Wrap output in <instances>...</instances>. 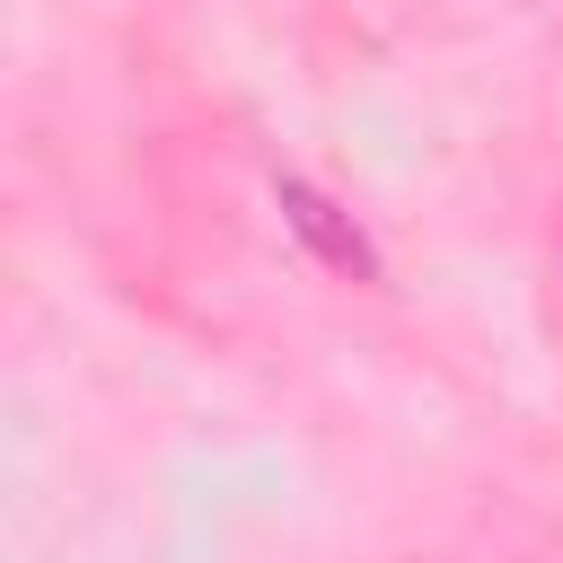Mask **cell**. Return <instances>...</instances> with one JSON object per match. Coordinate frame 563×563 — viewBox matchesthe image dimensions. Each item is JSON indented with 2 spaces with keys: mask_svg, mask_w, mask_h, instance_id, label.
I'll use <instances>...</instances> for the list:
<instances>
[{
  "mask_svg": "<svg viewBox=\"0 0 563 563\" xmlns=\"http://www.w3.org/2000/svg\"><path fill=\"white\" fill-rule=\"evenodd\" d=\"M273 202H282V220H290V229L317 246V264H334V273H352V282H378L369 238H361V229H352V220H343V211H334V202H325L308 176H282V185H273Z\"/></svg>",
  "mask_w": 563,
  "mask_h": 563,
  "instance_id": "cell-1",
  "label": "cell"
}]
</instances>
